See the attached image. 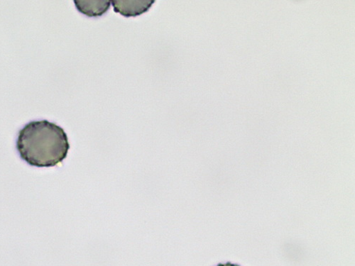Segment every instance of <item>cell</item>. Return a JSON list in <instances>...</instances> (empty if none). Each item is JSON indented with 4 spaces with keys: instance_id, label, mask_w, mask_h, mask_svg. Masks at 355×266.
Returning a JSON list of instances; mask_svg holds the SVG:
<instances>
[{
    "instance_id": "6da1fadb",
    "label": "cell",
    "mask_w": 355,
    "mask_h": 266,
    "mask_svg": "<svg viewBox=\"0 0 355 266\" xmlns=\"http://www.w3.org/2000/svg\"><path fill=\"white\" fill-rule=\"evenodd\" d=\"M20 158L28 165L49 168L63 162L70 150L64 130L47 121L26 124L16 142Z\"/></svg>"
},
{
    "instance_id": "277c9868",
    "label": "cell",
    "mask_w": 355,
    "mask_h": 266,
    "mask_svg": "<svg viewBox=\"0 0 355 266\" xmlns=\"http://www.w3.org/2000/svg\"><path fill=\"white\" fill-rule=\"evenodd\" d=\"M217 266H241L238 264L232 263L230 262H227L225 263H219Z\"/></svg>"
},
{
    "instance_id": "3957f363",
    "label": "cell",
    "mask_w": 355,
    "mask_h": 266,
    "mask_svg": "<svg viewBox=\"0 0 355 266\" xmlns=\"http://www.w3.org/2000/svg\"><path fill=\"white\" fill-rule=\"evenodd\" d=\"M78 10L89 17H101L110 8L111 1H75Z\"/></svg>"
},
{
    "instance_id": "7a4b0ae2",
    "label": "cell",
    "mask_w": 355,
    "mask_h": 266,
    "mask_svg": "<svg viewBox=\"0 0 355 266\" xmlns=\"http://www.w3.org/2000/svg\"><path fill=\"white\" fill-rule=\"evenodd\" d=\"M155 1H111L116 13L125 17H137L149 11Z\"/></svg>"
}]
</instances>
